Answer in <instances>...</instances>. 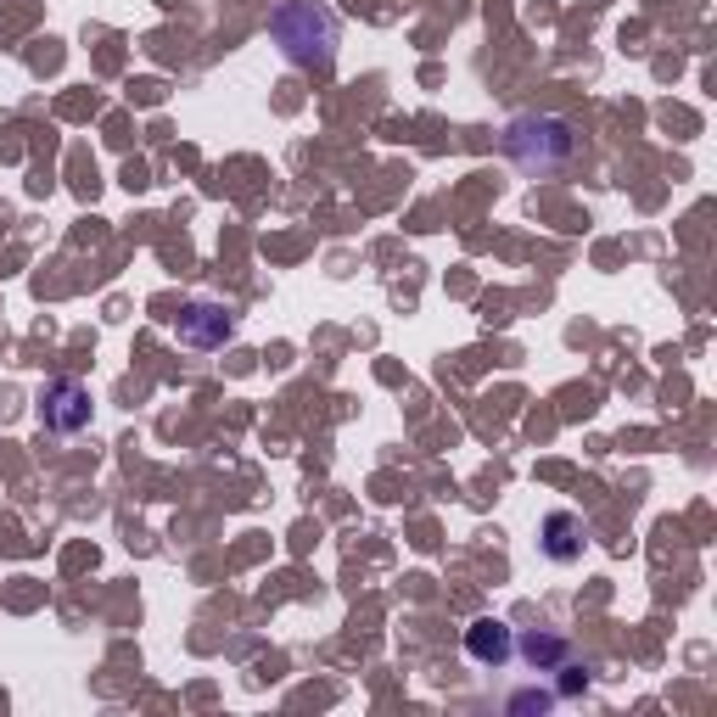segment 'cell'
Here are the masks:
<instances>
[{
    "label": "cell",
    "mask_w": 717,
    "mask_h": 717,
    "mask_svg": "<svg viewBox=\"0 0 717 717\" xmlns=\"http://www.w3.org/2000/svg\"><path fill=\"white\" fill-rule=\"evenodd\" d=\"M269 40L281 45L292 68H331L337 62V17L314 0H281L269 12Z\"/></svg>",
    "instance_id": "1"
},
{
    "label": "cell",
    "mask_w": 717,
    "mask_h": 717,
    "mask_svg": "<svg viewBox=\"0 0 717 717\" xmlns=\"http://www.w3.org/2000/svg\"><path fill=\"white\" fill-rule=\"evenodd\" d=\"M505 152L516 157L527 174H555L577 157V129L566 118L549 113H521L505 124Z\"/></svg>",
    "instance_id": "2"
},
{
    "label": "cell",
    "mask_w": 717,
    "mask_h": 717,
    "mask_svg": "<svg viewBox=\"0 0 717 717\" xmlns=\"http://www.w3.org/2000/svg\"><path fill=\"white\" fill-rule=\"evenodd\" d=\"M40 426L45 432H62V437L85 432L90 426V387L85 381H73V376L45 381L40 387Z\"/></svg>",
    "instance_id": "3"
},
{
    "label": "cell",
    "mask_w": 717,
    "mask_h": 717,
    "mask_svg": "<svg viewBox=\"0 0 717 717\" xmlns=\"http://www.w3.org/2000/svg\"><path fill=\"white\" fill-rule=\"evenodd\" d=\"M174 337H180V348L213 353L236 337V314H230L225 303H191V309H180V320H174Z\"/></svg>",
    "instance_id": "4"
},
{
    "label": "cell",
    "mask_w": 717,
    "mask_h": 717,
    "mask_svg": "<svg viewBox=\"0 0 717 717\" xmlns=\"http://www.w3.org/2000/svg\"><path fill=\"white\" fill-rule=\"evenodd\" d=\"M465 650H471V661H482V667H505V661L516 656V639H510V628L499 617H477L465 628Z\"/></svg>",
    "instance_id": "5"
},
{
    "label": "cell",
    "mask_w": 717,
    "mask_h": 717,
    "mask_svg": "<svg viewBox=\"0 0 717 717\" xmlns=\"http://www.w3.org/2000/svg\"><path fill=\"white\" fill-rule=\"evenodd\" d=\"M583 544H589V527L572 516V510H555V516L544 521V555L549 561H577L583 555Z\"/></svg>",
    "instance_id": "6"
},
{
    "label": "cell",
    "mask_w": 717,
    "mask_h": 717,
    "mask_svg": "<svg viewBox=\"0 0 717 717\" xmlns=\"http://www.w3.org/2000/svg\"><path fill=\"white\" fill-rule=\"evenodd\" d=\"M521 661H527V667H533V673H555V667H561L566 656H572V645H566L561 633H527V639H521Z\"/></svg>",
    "instance_id": "7"
},
{
    "label": "cell",
    "mask_w": 717,
    "mask_h": 717,
    "mask_svg": "<svg viewBox=\"0 0 717 717\" xmlns=\"http://www.w3.org/2000/svg\"><path fill=\"white\" fill-rule=\"evenodd\" d=\"M555 673H561V678H555V689H561V695H583V689H589V667H577L572 656H566Z\"/></svg>",
    "instance_id": "8"
},
{
    "label": "cell",
    "mask_w": 717,
    "mask_h": 717,
    "mask_svg": "<svg viewBox=\"0 0 717 717\" xmlns=\"http://www.w3.org/2000/svg\"><path fill=\"white\" fill-rule=\"evenodd\" d=\"M555 706V695H544V689H516L510 695V712H549Z\"/></svg>",
    "instance_id": "9"
}]
</instances>
